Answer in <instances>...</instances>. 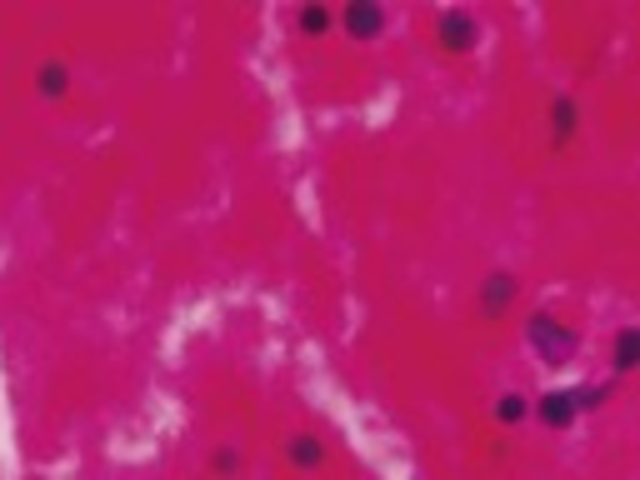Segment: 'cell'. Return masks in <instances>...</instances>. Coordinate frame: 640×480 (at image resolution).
Segmentation results:
<instances>
[{"label":"cell","instance_id":"6da1fadb","mask_svg":"<svg viewBox=\"0 0 640 480\" xmlns=\"http://www.w3.org/2000/svg\"><path fill=\"white\" fill-rule=\"evenodd\" d=\"M525 336H531V346L541 350V360H551V366H561V360L575 356V336L565 326H555L551 316H535L531 326H525Z\"/></svg>","mask_w":640,"mask_h":480},{"label":"cell","instance_id":"7a4b0ae2","mask_svg":"<svg viewBox=\"0 0 640 480\" xmlns=\"http://www.w3.org/2000/svg\"><path fill=\"white\" fill-rule=\"evenodd\" d=\"M435 35H441V45H451V51H466V45L476 41V21H470L466 11H445L441 25H435Z\"/></svg>","mask_w":640,"mask_h":480},{"label":"cell","instance_id":"3957f363","mask_svg":"<svg viewBox=\"0 0 640 480\" xmlns=\"http://www.w3.org/2000/svg\"><path fill=\"white\" fill-rule=\"evenodd\" d=\"M346 25H350V35L370 41V35H380V25H386V11H380V6H350Z\"/></svg>","mask_w":640,"mask_h":480},{"label":"cell","instance_id":"277c9868","mask_svg":"<svg viewBox=\"0 0 640 480\" xmlns=\"http://www.w3.org/2000/svg\"><path fill=\"white\" fill-rule=\"evenodd\" d=\"M510 291H516L510 275H490V281L480 285V306H486V316H500V310L510 306Z\"/></svg>","mask_w":640,"mask_h":480},{"label":"cell","instance_id":"5b68a950","mask_svg":"<svg viewBox=\"0 0 640 480\" xmlns=\"http://www.w3.org/2000/svg\"><path fill=\"white\" fill-rule=\"evenodd\" d=\"M321 456H326V450H321V440H311V436H295L291 440V460H295V466L311 470V466H321Z\"/></svg>","mask_w":640,"mask_h":480},{"label":"cell","instance_id":"8992f818","mask_svg":"<svg viewBox=\"0 0 640 480\" xmlns=\"http://www.w3.org/2000/svg\"><path fill=\"white\" fill-rule=\"evenodd\" d=\"M636 356H640V330H620V340H616V371H630V366H636Z\"/></svg>","mask_w":640,"mask_h":480},{"label":"cell","instance_id":"52a82bcc","mask_svg":"<svg viewBox=\"0 0 640 480\" xmlns=\"http://www.w3.org/2000/svg\"><path fill=\"white\" fill-rule=\"evenodd\" d=\"M41 86H45V96H61V90H66V70H61V66H45L41 70Z\"/></svg>","mask_w":640,"mask_h":480},{"label":"cell","instance_id":"ba28073f","mask_svg":"<svg viewBox=\"0 0 640 480\" xmlns=\"http://www.w3.org/2000/svg\"><path fill=\"white\" fill-rule=\"evenodd\" d=\"M575 131V110H571V100H561L555 106V135H571Z\"/></svg>","mask_w":640,"mask_h":480},{"label":"cell","instance_id":"9c48e42d","mask_svg":"<svg viewBox=\"0 0 640 480\" xmlns=\"http://www.w3.org/2000/svg\"><path fill=\"white\" fill-rule=\"evenodd\" d=\"M301 25H305V31H311V35H321V31H326V25H330V15H326V11H315V6H311V11L301 15Z\"/></svg>","mask_w":640,"mask_h":480},{"label":"cell","instance_id":"30bf717a","mask_svg":"<svg viewBox=\"0 0 640 480\" xmlns=\"http://www.w3.org/2000/svg\"><path fill=\"white\" fill-rule=\"evenodd\" d=\"M521 415H525V401H516V395L500 401V421H521Z\"/></svg>","mask_w":640,"mask_h":480}]
</instances>
